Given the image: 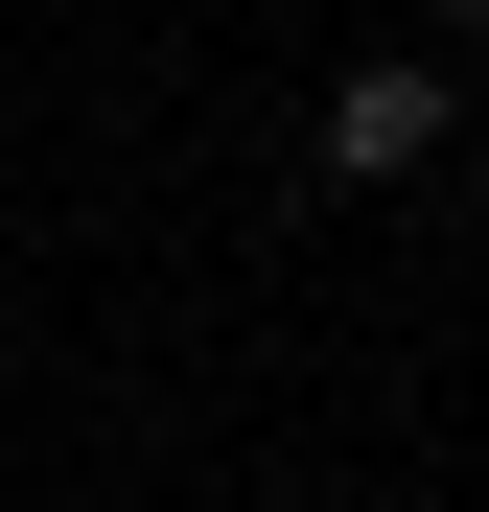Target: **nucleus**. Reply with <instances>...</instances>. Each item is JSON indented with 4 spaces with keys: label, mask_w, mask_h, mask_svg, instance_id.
Listing matches in <instances>:
<instances>
[{
    "label": "nucleus",
    "mask_w": 489,
    "mask_h": 512,
    "mask_svg": "<svg viewBox=\"0 0 489 512\" xmlns=\"http://www.w3.org/2000/svg\"><path fill=\"white\" fill-rule=\"evenodd\" d=\"M443 140H466V70L396 47V70H350V94H326V187H420Z\"/></svg>",
    "instance_id": "obj_1"
}]
</instances>
